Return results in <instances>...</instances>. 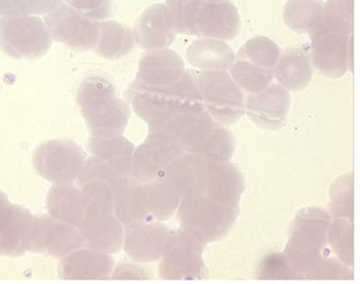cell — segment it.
<instances>
[{
	"label": "cell",
	"mask_w": 360,
	"mask_h": 284,
	"mask_svg": "<svg viewBox=\"0 0 360 284\" xmlns=\"http://www.w3.org/2000/svg\"><path fill=\"white\" fill-rule=\"evenodd\" d=\"M89 148L95 157L111 165L126 177H131L134 146L121 134L98 135L89 139Z\"/></svg>",
	"instance_id": "obj_22"
},
{
	"label": "cell",
	"mask_w": 360,
	"mask_h": 284,
	"mask_svg": "<svg viewBox=\"0 0 360 284\" xmlns=\"http://www.w3.org/2000/svg\"><path fill=\"white\" fill-rule=\"evenodd\" d=\"M202 243L184 229L170 231L163 250L160 276L163 278H195L202 274Z\"/></svg>",
	"instance_id": "obj_11"
},
{
	"label": "cell",
	"mask_w": 360,
	"mask_h": 284,
	"mask_svg": "<svg viewBox=\"0 0 360 284\" xmlns=\"http://www.w3.org/2000/svg\"><path fill=\"white\" fill-rule=\"evenodd\" d=\"M47 208L52 218L75 227L81 224L84 216L81 191L68 183L51 188Z\"/></svg>",
	"instance_id": "obj_25"
},
{
	"label": "cell",
	"mask_w": 360,
	"mask_h": 284,
	"mask_svg": "<svg viewBox=\"0 0 360 284\" xmlns=\"http://www.w3.org/2000/svg\"><path fill=\"white\" fill-rule=\"evenodd\" d=\"M78 229L89 249L115 253L122 246L123 227L112 213L84 214Z\"/></svg>",
	"instance_id": "obj_17"
},
{
	"label": "cell",
	"mask_w": 360,
	"mask_h": 284,
	"mask_svg": "<svg viewBox=\"0 0 360 284\" xmlns=\"http://www.w3.org/2000/svg\"><path fill=\"white\" fill-rule=\"evenodd\" d=\"M170 230L162 224L143 222L127 229L125 250L138 262L158 260L162 257Z\"/></svg>",
	"instance_id": "obj_20"
},
{
	"label": "cell",
	"mask_w": 360,
	"mask_h": 284,
	"mask_svg": "<svg viewBox=\"0 0 360 284\" xmlns=\"http://www.w3.org/2000/svg\"><path fill=\"white\" fill-rule=\"evenodd\" d=\"M177 33L229 41L240 30L238 8L229 0H166Z\"/></svg>",
	"instance_id": "obj_3"
},
{
	"label": "cell",
	"mask_w": 360,
	"mask_h": 284,
	"mask_svg": "<svg viewBox=\"0 0 360 284\" xmlns=\"http://www.w3.org/2000/svg\"><path fill=\"white\" fill-rule=\"evenodd\" d=\"M126 95L135 112L148 124L149 131L179 140L205 110L197 72L191 70L168 86H143L134 82Z\"/></svg>",
	"instance_id": "obj_1"
},
{
	"label": "cell",
	"mask_w": 360,
	"mask_h": 284,
	"mask_svg": "<svg viewBox=\"0 0 360 284\" xmlns=\"http://www.w3.org/2000/svg\"><path fill=\"white\" fill-rule=\"evenodd\" d=\"M290 94L281 84H271L253 93L247 101V111L258 125L278 128L285 120L290 107Z\"/></svg>",
	"instance_id": "obj_18"
},
{
	"label": "cell",
	"mask_w": 360,
	"mask_h": 284,
	"mask_svg": "<svg viewBox=\"0 0 360 284\" xmlns=\"http://www.w3.org/2000/svg\"><path fill=\"white\" fill-rule=\"evenodd\" d=\"M238 213L236 202L202 193L183 198L179 219L183 229L204 244L224 236L232 227Z\"/></svg>",
	"instance_id": "obj_5"
},
{
	"label": "cell",
	"mask_w": 360,
	"mask_h": 284,
	"mask_svg": "<svg viewBox=\"0 0 360 284\" xmlns=\"http://www.w3.org/2000/svg\"><path fill=\"white\" fill-rule=\"evenodd\" d=\"M44 22L53 41L72 49H95L101 33V22L79 13L70 5L60 3L45 14Z\"/></svg>",
	"instance_id": "obj_9"
},
{
	"label": "cell",
	"mask_w": 360,
	"mask_h": 284,
	"mask_svg": "<svg viewBox=\"0 0 360 284\" xmlns=\"http://www.w3.org/2000/svg\"><path fill=\"white\" fill-rule=\"evenodd\" d=\"M77 103L93 136L122 134L131 117L128 104L115 96L114 86L103 76L84 79Z\"/></svg>",
	"instance_id": "obj_4"
},
{
	"label": "cell",
	"mask_w": 360,
	"mask_h": 284,
	"mask_svg": "<svg viewBox=\"0 0 360 284\" xmlns=\"http://www.w3.org/2000/svg\"><path fill=\"white\" fill-rule=\"evenodd\" d=\"M233 148V138L229 132L214 123L188 152L205 159L225 162L229 159Z\"/></svg>",
	"instance_id": "obj_29"
},
{
	"label": "cell",
	"mask_w": 360,
	"mask_h": 284,
	"mask_svg": "<svg viewBox=\"0 0 360 284\" xmlns=\"http://www.w3.org/2000/svg\"><path fill=\"white\" fill-rule=\"evenodd\" d=\"M353 0H328L320 25L311 33V58L328 77L345 75L353 66Z\"/></svg>",
	"instance_id": "obj_2"
},
{
	"label": "cell",
	"mask_w": 360,
	"mask_h": 284,
	"mask_svg": "<svg viewBox=\"0 0 360 284\" xmlns=\"http://www.w3.org/2000/svg\"><path fill=\"white\" fill-rule=\"evenodd\" d=\"M274 75L284 89L292 91L305 89L312 77L311 56L300 48L287 50L278 59Z\"/></svg>",
	"instance_id": "obj_23"
},
{
	"label": "cell",
	"mask_w": 360,
	"mask_h": 284,
	"mask_svg": "<svg viewBox=\"0 0 360 284\" xmlns=\"http://www.w3.org/2000/svg\"><path fill=\"white\" fill-rule=\"evenodd\" d=\"M68 5L95 20L108 18L112 13V0H66Z\"/></svg>",
	"instance_id": "obj_34"
},
{
	"label": "cell",
	"mask_w": 360,
	"mask_h": 284,
	"mask_svg": "<svg viewBox=\"0 0 360 284\" xmlns=\"http://www.w3.org/2000/svg\"><path fill=\"white\" fill-rule=\"evenodd\" d=\"M202 103L217 120L231 124L244 114V95L225 70L197 72Z\"/></svg>",
	"instance_id": "obj_8"
},
{
	"label": "cell",
	"mask_w": 360,
	"mask_h": 284,
	"mask_svg": "<svg viewBox=\"0 0 360 284\" xmlns=\"http://www.w3.org/2000/svg\"><path fill=\"white\" fill-rule=\"evenodd\" d=\"M86 157L83 149L72 141H48L37 149L34 165L45 179L65 184L77 179Z\"/></svg>",
	"instance_id": "obj_10"
},
{
	"label": "cell",
	"mask_w": 360,
	"mask_h": 284,
	"mask_svg": "<svg viewBox=\"0 0 360 284\" xmlns=\"http://www.w3.org/2000/svg\"><path fill=\"white\" fill-rule=\"evenodd\" d=\"M182 150V143L176 138L160 132H149L145 142L132 155L131 179L138 183L151 181L181 155Z\"/></svg>",
	"instance_id": "obj_13"
},
{
	"label": "cell",
	"mask_w": 360,
	"mask_h": 284,
	"mask_svg": "<svg viewBox=\"0 0 360 284\" xmlns=\"http://www.w3.org/2000/svg\"><path fill=\"white\" fill-rule=\"evenodd\" d=\"M136 36L131 28L117 21L101 22L100 38L95 52L107 59H117L134 49Z\"/></svg>",
	"instance_id": "obj_26"
},
{
	"label": "cell",
	"mask_w": 360,
	"mask_h": 284,
	"mask_svg": "<svg viewBox=\"0 0 360 284\" xmlns=\"http://www.w3.org/2000/svg\"><path fill=\"white\" fill-rule=\"evenodd\" d=\"M115 260L105 252L83 250L65 256L59 264V277L65 280H103L110 277Z\"/></svg>",
	"instance_id": "obj_19"
},
{
	"label": "cell",
	"mask_w": 360,
	"mask_h": 284,
	"mask_svg": "<svg viewBox=\"0 0 360 284\" xmlns=\"http://www.w3.org/2000/svg\"><path fill=\"white\" fill-rule=\"evenodd\" d=\"M149 219L166 221L179 207L180 197L162 179L142 186Z\"/></svg>",
	"instance_id": "obj_28"
},
{
	"label": "cell",
	"mask_w": 360,
	"mask_h": 284,
	"mask_svg": "<svg viewBox=\"0 0 360 284\" xmlns=\"http://www.w3.org/2000/svg\"><path fill=\"white\" fill-rule=\"evenodd\" d=\"M188 63L202 70H225L235 63L232 48L221 39L202 38L196 39L187 50Z\"/></svg>",
	"instance_id": "obj_21"
},
{
	"label": "cell",
	"mask_w": 360,
	"mask_h": 284,
	"mask_svg": "<svg viewBox=\"0 0 360 284\" xmlns=\"http://www.w3.org/2000/svg\"><path fill=\"white\" fill-rule=\"evenodd\" d=\"M211 162L212 160L196 154L179 155L163 169L159 176L180 198L198 195L204 191Z\"/></svg>",
	"instance_id": "obj_14"
},
{
	"label": "cell",
	"mask_w": 360,
	"mask_h": 284,
	"mask_svg": "<svg viewBox=\"0 0 360 284\" xmlns=\"http://www.w3.org/2000/svg\"><path fill=\"white\" fill-rule=\"evenodd\" d=\"M52 39L47 25L38 16L19 15L0 19V47L11 58H41L50 49Z\"/></svg>",
	"instance_id": "obj_7"
},
{
	"label": "cell",
	"mask_w": 360,
	"mask_h": 284,
	"mask_svg": "<svg viewBox=\"0 0 360 284\" xmlns=\"http://www.w3.org/2000/svg\"><path fill=\"white\" fill-rule=\"evenodd\" d=\"M260 277L262 278H294L298 276L292 272L285 255L272 254L262 262Z\"/></svg>",
	"instance_id": "obj_33"
},
{
	"label": "cell",
	"mask_w": 360,
	"mask_h": 284,
	"mask_svg": "<svg viewBox=\"0 0 360 284\" xmlns=\"http://www.w3.org/2000/svg\"><path fill=\"white\" fill-rule=\"evenodd\" d=\"M134 32L140 47L151 51L167 49L176 39L177 30L167 6L160 3L143 11Z\"/></svg>",
	"instance_id": "obj_15"
},
{
	"label": "cell",
	"mask_w": 360,
	"mask_h": 284,
	"mask_svg": "<svg viewBox=\"0 0 360 284\" xmlns=\"http://www.w3.org/2000/svg\"><path fill=\"white\" fill-rule=\"evenodd\" d=\"M184 72V62L174 51L151 50L141 59L134 82L143 86H168L176 83Z\"/></svg>",
	"instance_id": "obj_16"
},
{
	"label": "cell",
	"mask_w": 360,
	"mask_h": 284,
	"mask_svg": "<svg viewBox=\"0 0 360 284\" xmlns=\"http://www.w3.org/2000/svg\"><path fill=\"white\" fill-rule=\"evenodd\" d=\"M230 69L231 77L239 89L252 94L266 89L274 77V70L264 69L241 59H238Z\"/></svg>",
	"instance_id": "obj_31"
},
{
	"label": "cell",
	"mask_w": 360,
	"mask_h": 284,
	"mask_svg": "<svg viewBox=\"0 0 360 284\" xmlns=\"http://www.w3.org/2000/svg\"><path fill=\"white\" fill-rule=\"evenodd\" d=\"M323 8L322 0H289L284 6V22L295 32L311 33L320 25Z\"/></svg>",
	"instance_id": "obj_27"
},
{
	"label": "cell",
	"mask_w": 360,
	"mask_h": 284,
	"mask_svg": "<svg viewBox=\"0 0 360 284\" xmlns=\"http://www.w3.org/2000/svg\"><path fill=\"white\" fill-rule=\"evenodd\" d=\"M115 216L127 229L136 226L149 219L142 186L132 179H128L118 188L115 197Z\"/></svg>",
	"instance_id": "obj_24"
},
{
	"label": "cell",
	"mask_w": 360,
	"mask_h": 284,
	"mask_svg": "<svg viewBox=\"0 0 360 284\" xmlns=\"http://www.w3.org/2000/svg\"><path fill=\"white\" fill-rule=\"evenodd\" d=\"M329 216L319 208L301 211L285 250L292 269L301 272L315 269L326 245Z\"/></svg>",
	"instance_id": "obj_6"
},
{
	"label": "cell",
	"mask_w": 360,
	"mask_h": 284,
	"mask_svg": "<svg viewBox=\"0 0 360 284\" xmlns=\"http://www.w3.org/2000/svg\"><path fill=\"white\" fill-rule=\"evenodd\" d=\"M280 58L281 50L277 44L264 36L255 37L245 42L238 53V59L269 70H275Z\"/></svg>",
	"instance_id": "obj_30"
},
{
	"label": "cell",
	"mask_w": 360,
	"mask_h": 284,
	"mask_svg": "<svg viewBox=\"0 0 360 284\" xmlns=\"http://www.w3.org/2000/svg\"><path fill=\"white\" fill-rule=\"evenodd\" d=\"M13 205H11L7 196L0 191V222L4 221L10 215Z\"/></svg>",
	"instance_id": "obj_35"
},
{
	"label": "cell",
	"mask_w": 360,
	"mask_h": 284,
	"mask_svg": "<svg viewBox=\"0 0 360 284\" xmlns=\"http://www.w3.org/2000/svg\"><path fill=\"white\" fill-rule=\"evenodd\" d=\"M84 246L78 227L50 217L33 216L27 250L60 258Z\"/></svg>",
	"instance_id": "obj_12"
},
{
	"label": "cell",
	"mask_w": 360,
	"mask_h": 284,
	"mask_svg": "<svg viewBox=\"0 0 360 284\" xmlns=\"http://www.w3.org/2000/svg\"><path fill=\"white\" fill-rule=\"evenodd\" d=\"M61 0H0V16L45 15Z\"/></svg>",
	"instance_id": "obj_32"
}]
</instances>
